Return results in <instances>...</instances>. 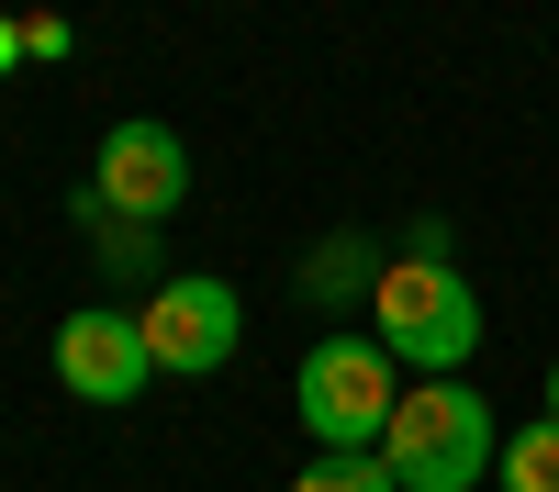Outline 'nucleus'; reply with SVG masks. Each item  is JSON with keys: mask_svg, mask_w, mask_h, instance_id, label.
Masks as SVG:
<instances>
[{"mask_svg": "<svg viewBox=\"0 0 559 492\" xmlns=\"http://www.w3.org/2000/svg\"><path fill=\"white\" fill-rule=\"evenodd\" d=\"M57 381H68L79 403H134V392L157 381L146 325H134V313H112V302H79L68 325H57Z\"/></svg>", "mask_w": 559, "mask_h": 492, "instance_id": "obj_6", "label": "nucleus"}, {"mask_svg": "<svg viewBox=\"0 0 559 492\" xmlns=\"http://www.w3.org/2000/svg\"><path fill=\"white\" fill-rule=\"evenodd\" d=\"M548 415H559V358H548Z\"/></svg>", "mask_w": 559, "mask_h": 492, "instance_id": "obj_12", "label": "nucleus"}, {"mask_svg": "<svg viewBox=\"0 0 559 492\" xmlns=\"http://www.w3.org/2000/svg\"><path fill=\"white\" fill-rule=\"evenodd\" d=\"M23 57L57 68V57H68V23H57V12H23Z\"/></svg>", "mask_w": 559, "mask_h": 492, "instance_id": "obj_10", "label": "nucleus"}, {"mask_svg": "<svg viewBox=\"0 0 559 492\" xmlns=\"http://www.w3.org/2000/svg\"><path fill=\"white\" fill-rule=\"evenodd\" d=\"M369 325L403 370L426 381H459V358L481 347V291L459 280V257H381V280H369Z\"/></svg>", "mask_w": 559, "mask_h": 492, "instance_id": "obj_1", "label": "nucleus"}, {"mask_svg": "<svg viewBox=\"0 0 559 492\" xmlns=\"http://www.w3.org/2000/svg\"><path fill=\"white\" fill-rule=\"evenodd\" d=\"M134 325H146V358H157V370H179V381H213L224 358H236L247 313H236V291H224V280H157Z\"/></svg>", "mask_w": 559, "mask_h": 492, "instance_id": "obj_4", "label": "nucleus"}, {"mask_svg": "<svg viewBox=\"0 0 559 492\" xmlns=\"http://www.w3.org/2000/svg\"><path fill=\"white\" fill-rule=\"evenodd\" d=\"M381 459H392L403 492H471V481H492V459H503L492 403L471 381H414L403 415H392V436H381Z\"/></svg>", "mask_w": 559, "mask_h": 492, "instance_id": "obj_2", "label": "nucleus"}, {"mask_svg": "<svg viewBox=\"0 0 559 492\" xmlns=\"http://www.w3.org/2000/svg\"><path fill=\"white\" fill-rule=\"evenodd\" d=\"M179 191H191V146L168 123H112L102 134V157H90V202L102 213L157 224V213H179Z\"/></svg>", "mask_w": 559, "mask_h": 492, "instance_id": "obj_5", "label": "nucleus"}, {"mask_svg": "<svg viewBox=\"0 0 559 492\" xmlns=\"http://www.w3.org/2000/svg\"><path fill=\"white\" fill-rule=\"evenodd\" d=\"M302 280H313V291H369L381 268H369V247H358V236H336V247H324V257L302 268Z\"/></svg>", "mask_w": 559, "mask_h": 492, "instance_id": "obj_9", "label": "nucleus"}, {"mask_svg": "<svg viewBox=\"0 0 559 492\" xmlns=\"http://www.w3.org/2000/svg\"><path fill=\"white\" fill-rule=\"evenodd\" d=\"M292 492H403V481H392L381 447H313V470H302Z\"/></svg>", "mask_w": 559, "mask_h": 492, "instance_id": "obj_7", "label": "nucleus"}, {"mask_svg": "<svg viewBox=\"0 0 559 492\" xmlns=\"http://www.w3.org/2000/svg\"><path fill=\"white\" fill-rule=\"evenodd\" d=\"M292 403H302V436L313 447H381L392 415H403V358L381 336H313Z\"/></svg>", "mask_w": 559, "mask_h": 492, "instance_id": "obj_3", "label": "nucleus"}, {"mask_svg": "<svg viewBox=\"0 0 559 492\" xmlns=\"http://www.w3.org/2000/svg\"><path fill=\"white\" fill-rule=\"evenodd\" d=\"M12 68H23V23L0 12V79H12Z\"/></svg>", "mask_w": 559, "mask_h": 492, "instance_id": "obj_11", "label": "nucleus"}, {"mask_svg": "<svg viewBox=\"0 0 559 492\" xmlns=\"http://www.w3.org/2000/svg\"><path fill=\"white\" fill-rule=\"evenodd\" d=\"M503 492H559V415H537L526 436H503Z\"/></svg>", "mask_w": 559, "mask_h": 492, "instance_id": "obj_8", "label": "nucleus"}]
</instances>
